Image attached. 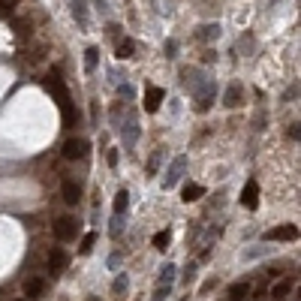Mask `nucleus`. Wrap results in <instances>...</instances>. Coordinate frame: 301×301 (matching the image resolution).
I'll return each mask as SVG.
<instances>
[{
	"instance_id": "nucleus-3",
	"label": "nucleus",
	"mask_w": 301,
	"mask_h": 301,
	"mask_svg": "<svg viewBox=\"0 0 301 301\" xmlns=\"http://www.w3.org/2000/svg\"><path fill=\"white\" fill-rule=\"evenodd\" d=\"M45 265H48V274H63L66 271V265H69V256H66V250L63 247H54L51 253H48V259H45Z\"/></svg>"
},
{
	"instance_id": "nucleus-18",
	"label": "nucleus",
	"mask_w": 301,
	"mask_h": 301,
	"mask_svg": "<svg viewBox=\"0 0 301 301\" xmlns=\"http://www.w3.org/2000/svg\"><path fill=\"white\" fill-rule=\"evenodd\" d=\"M133 54H136V42H133V39L118 42V57H121V60H130Z\"/></svg>"
},
{
	"instance_id": "nucleus-28",
	"label": "nucleus",
	"mask_w": 301,
	"mask_h": 301,
	"mask_svg": "<svg viewBox=\"0 0 301 301\" xmlns=\"http://www.w3.org/2000/svg\"><path fill=\"white\" fill-rule=\"evenodd\" d=\"M175 51H178V42H175V39H166V54L175 57Z\"/></svg>"
},
{
	"instance_id": "nucleus-9",
	"label": "nucleus",
	"mask_w": 301,
	"mask_h": 301,
	"mask_svg": "<svg viewBox=\"0 0 301 301\" xmlns=\"http://www.w3.org/2000/svg\"><path fill=\"white\" fill-rule=\"evenodd\" d=\"M60 193H63V202H66V205H79V202H82V187H79V181H72V178L63 181Z\"/></svg>"
},
{
	"instance_id": "nucleus-20",
	"label": "nucleus",
	"mask_w": 301,
	"mask_h": 301,
	"mask_svg": "<svg viewBox=\"0 0 301 301\" xmlns=\"http://www.w3.org/2000/svg\"><path fill=\"white\" fill-rule=\"evenodd\" d=\"M175 277H178V268H175L172 262H169V265H163V274H160V283H163V286H172V280H175Z\"/></svg>"
},
{
	"instance_id": "nucleus-33",
	"label": "nucleus",
	"mask_w": 301,
	"mask_h": 301,
	"mask_svg": "<svg viewBox=\"0 0 301 301\" xmlns=\"http://www.w3.org/2000/svg\"><path fill=\"white\" fill-rule=\"evenodd\" d=\"M289 139H295V142L301 139V130H298V124H292V127H289Z\"/></svg>"
},
{
	"instance_id": "nucleus-1",
	"label": "nucleus",
	"mask_w": 301,
	"mask_h": 301,
	"mask_svg": "<svg viewBox=\"0 0 301 301\" xmlns=\"http://www.w3.org/2000/svg\"><path fill=\"white\" fill-rule=\"evenodd\" d=\"M51 232L57 241H72L75 235H79V220L75 217H57L54 226H51Z\"/></svg>"
},
{
	"instance_id": "nucleus-31",
	"label": "nucleus",
	"mask_w": 301,
	"mask_h": 301,
	"mask_svg": "<svg viewBox=\"0 0 301 301\" xmlns=\"http://www.w3.org/2000/svg\"><path fill=\"white\" fill-rule=\"evenodd\" d=\"M118 94H121L124 100H133V88H130V85H121V91H118Z\"/></svg>"
},
{
	"instance_id": "nucleus-13",
	"label": "nucleus",
	"mask_w": 301,
	"mask_h": 301,
	"mask_svg": "<svg viewBox=\"0 0 301 301\" xmlns=\"http://www.w3.org/2000/svg\"><path fill=\"white\" fill-rule=\"evenodd\" d=\"M205 196V187L202 184H187L184 190H181V199L184 202H196V199H202Z\"/></svg>"
},
{
	"instance_id": "nucleus-37",
	"label": "nucleus",
	"mask_w": 301,
	"mask_h": 301,
	"mask_svg": "<svg viewBox=\"0 0 301 301\" xmlns=\"http://www.w3.org/2000/svg\"><path fill=\"white\" fill-rule=\"evenodd\" d=\"M91 301H100V298H91Z\"/></svg>"
},
{
	"instance_id": "nucleus-27",
	"label": "nucleus",
	"mask_w": 301,
	"mask_h": 301,
	"mask_svg": "<svg viewBox=\"0 0 301 301\" xmlns=\"http://www.w3.org/2000/svg\"><path fill=\"white\" fill-rule=\"evenodd\" d=\"M169 292H172V286H163V283H160V286H157V292H154V301H166V298H169Z\"/></svg>"
},
{
	"instance_id": "nucleus-11",
	"label": "nucleus",
	"mask_w": 301,
	"mask_h": 301,
	"mask_svg": "<svg viewBox=\"0 0 301 301\" xmlns=\"http://www.w3.org/2000/svg\"><path fill=\"white\" fill-rule=\"evenodd\" d=\"M24 295L27 298H42L45 295V280L42 277H27L24 280Z\"/></svg>"
},
{
	"instance_id": "nucleus-21",
	"label": "nucleus",
	"mask_w": 301,
	"mask_h": 301,
	"mask_svg": "<svg viewBox=\"0 0 301 301\" xmlns=\"http://www.w3.org/2000/svg\"><path fill=\"white\" fill-rule=\"evenodd\" d=\"M169 241H172V232H169V229H163V232H157V235H154V247H157V250H166V247H169Z\"/></svg>"
},
{
	"instance_id": "nucleus-8",
	"label": "nucleus",
	"mask_w": 301,
	"mask_h": 301,
	"mask_svg": "<svg viewBox=\"0 0 301 301\" xmlns=\"http://www.w3.org/2000/svg\"><path fill=\"white\" fill-rule=\"evenodd\" d=\"M241 205H244L247 211H256V205H259V184H256V181H247V184H244V190H241Z\"/></svg>"
},
{
	"instance_id": "nucleus-17",
	"label": "nucleus",
	"mask_w": 301,
	"mask_h": 301,
	"mask_svg": "<svg viewBox=\"0 0 301 301\" xmlns=\"http://www.w3.org/2000/svg\"><path fill=\"white\" fill-rule=\"evenodd\" d=\"M127 208H130V193H127V190H118V196H115V214L124 217Z\"/></svg>"
},
{
	"instance_id": "nucleus-36",
	"label": "nucleus",
	"mask_w": 301,
	"mask_h": 301,
	"mask_svg": "<svg viewBox=\"0 0 301 301\" xmlns=\"http://www.w3.org/2000/svg\"><path fill=\"white\" fill-rule=\"evenodd\" d=\"M181 301H190V298H181Z\"/></svg>"
},
{
	"instance_id": "nucleus-29",
	"label": "nucleus",
	"mask_w": 301,
	"mask_h": 301,
	"mask_svg": "<svg viewBox=\"0 0 301 301\" xmlns=\"http://www.w3.org/2000/svg\"><path fill=\"white\" fill-rule=\"evenodd\" d=\"M106 160H109V166H112V169L118 166V150H115V148H112V150H109V154H106Z\"/></svg>"
},
{
	"instance_id": "nucleus-6",
	"label": "nucleus",
	"mask_w": 301,
	"mask_h": 301,
	"mask_svg": "<svg viewBox=\"0 0 301 301\" xmlns=\"http://www.w3.org/2000/svg\"><path fill=\"white\" fill-rule=\"evenodd\" d=\"M163 88H157V85H150L148 91H145V112H150V115H154V112H160V103H163Z\"/></svg>"
},
{
	"instance_id": "nucleus-26",
	"label": "nucleus",
	"mask_w": 301,
	"mask_h": 301,
	"mask_svg": "<svg viewBox=\"0 0 301 301\" xmlns=\"http://www.w3.org/2000/svg\"><path fill=\"white\" fill-rule=\"evenodd\" d=\"M12 27H15V33H27V30H33V24H30V21H21V18H15Z\"/></svg>"
},
{
	"instance_id": "nucleus-38",
	"label": "nucleus",
	"mask_w": 301,
	"mask_h": 301,
	"mask_svg": "<svg viewBox=\"0 0 301 301\" xmlns=\"http://www.w3.org/2000/svg\"><path fill=\"white\" fill-rule=\"evenodd\" d=\"M15 301H24V298H15Z\"/></svg>"
},
{
	"instance_id": "nucleus-4",
	"label": "nucleus",
	"mask_w": 301,
	"mask_h": 301,
	"mask_svg": "<svg viewBox=\"0 0 301 301\" xmlns=\"http://www.w3.org/2000/svg\"><path fill=\"white\" fill-rule=\"evenodd\" d=\"M295 238H298V226L295 223H286V226H277V229L265 232V241H295Z\"/></svg>"
},
{
	"instance_id": "nucleus-25",
	"label": "nucleus",
	"mask_w": 301,
	"mask_h": 301,
	"mask_svg": "<svg viewBox=\"0 0 301 301\" xmlns=\"http://www.w3.org/2000/svg\"><path fill=\"white\" fill-rule=\"evenodd\" d=\"M94 241H97V232H88V235L82 238V247H79V250H82V253H91V247H94Z\"/></svg>"
},
{
	"instance_id": "nucleus-19",
	"label": "nucleus",
	"mask_w": 301,
	"mask_h": 301,
	"mask_svg": "<svg viewBox=\"0 0 301 301\" xmlns=\"http://www.w3.org/2000/svg\"><path fill=\"white\" fill-rule=\"evenodd\" d=\"M292 286H295V283H292V280H280V283H277V286H274V289H271V295H274V298H277V301H283V298H286V295H289V292H292Z\"/></svg>"
},
{
	"instance_id": "nucleus-5",
	"label": "nucleus",
	"mask_w": 301,
	"mask_h": 301,
	"mask_svg": "<svg viewBox=\"0 0 301 301\" xmlns=\"http://www.w3.org/2000/svg\"><path fill=\"white\" fill-rule=\"evenodd\" d=\"M214 100H217V88H214L211 82H205V88H202V94H196V112H199V115H205V112H211V106H214Z\"/></svg>"
},
{
	"instance_id": "nucleus-32",
	"label": "nucleus",
	"mask_w": 301,
	"mask_h": 301,
	"mask_svg": "<svg viewBox=\"0 0 301 301\" xmlns=\"http://www.w3.org/2000/svg\"><path fill=\"white\" fill-rule=\"evenodd\" d=\"M214 286H217V280H214V277H211V280H205V283H202V289H199V292H202V295H205V292H211V289H214Z\"/></svg>"
},
{
	"instance_id": "nucleus-23",
	"label": "nucleus",
	"mask_w": 301,
	"mask_h": 301,
	"mask_svg": "<svg viewBox=\"0 0 301 301\" xmlns=\"http://www.w3.org/2000/svg\"><path fill=\"white\" fill-rule=\"evenodd\" d=\"M127 286H130V280H127V274H121V277L112 283V292H115V295H121V292H127Z\"/></svg>"
},
{
	"instance_id": "nucleus-12",
	"label": "nucleus",
	"mask_w": 301,
	"mask_h": 301,
	"mask_svg": "<svg viewBox=\"0 0 301 301\" xmlns=\"http://www.w3.org/2000/svg\"><path fill=\"white\" fill-rule=\"evenodd\" d=\"M247 292H250V280H238V283H232V286H229V292H226V295H229L232 301H241Z\"/></svg>"
},
{
	"instance_id": "nucleus-22",
	"label": "nucleus",
	"mask_w": 301,
	"mask_h": 301,
	"mask_svg": "<svg viewBox=\"0 0 301 301\" xmlns=\"http://www.w3.org/2000/svg\"><path fill=\"white\" fill-rule=\"evenodd\" d=\"M220 36V27L217 24H208V27H202V33H199V39H205V42H211V39H217Z\"/></svg>"
},
{
	"instance_id": "nucleus-16",
	"label": "nucleus",
	"mask_w": 301,
	"mask_h": 301,
	"mask_svg": "<svg viewBox=\"0 0 301 301\" xmlns=\"http://www.w3.org/2000/svg\"><path fill=\"white\" fill-rule=\"evenodd\" d=\"M97 63H100V48H94V45H91V48L85 51V72H94V69H97Z\"/></svg>"
},
{
	"instance_id": "nucleus-24",
	"label": "nucleus",
	"mask_w": 301,
	"mask_h": 301,
	"mask_svg": "<svg viewBox=\"0 0 301 301\" xmlns=\"http://www.w3.org/2000/svg\"><path fill=\"white\" fill-rule=\"evenodd\" d=\"M160 160H163V154H160V150H154V157L148 160V175H154L160 169Z\"/></svg>"
},
{
	"instance_id": "nucleus-2",
	"label": "nucleus",
	"mask_w": 301,
	"mask_h": 301,
	"mask_svg": "<svg viewBox=\"0 0 301 301\" xmlns=\"http://www.w3.org/2000/svg\"><path fill=\"white\" fill-rule=\"evenodd\" d=\"M184 172H187V157L181 154V157H175V160H172V166H169V172H166V178H163V187H166V190H172V187L184 178Z\"/></svg>"
},
{
	"instance_id": "nucleus-35",
	"label": "nucleus",
	"mask_w": 301,
	"mask_h": 301,
	"mask_svg": "<svg viewBox=\"0 0 301 301\" xmlns=\"http://www.w3.org/2000/svg\"><path fill=\"white\" fill-rule=\"evenodd\" d=\"M94 3H97V6H100V9H103V6H106V0H94Z\"/></svg>"
},
{
	"instance_id": "nucleus-14",
	"label": "nucleus",
	"mask_w": 301,
	"mask_h": 301,
	"mask_svg": "<svg viewBox=\"0 0 301 301\" xmlns=\"http://www.w3.org/2000/svg\"><path fill=\"white\" fill-rule=\"evenodd\" d=\"M72 15H75V21H79L82 27H88V24H91L88 9H85V0H72Z\"/></svg>"
},
{
	"instance_id": "nucleus-10",
	"label": "nucleus",
	"mask_w": 301,
	"mask_h": 301,
	"mask_svg": "<svg viewBox=\"0 0 301 301\" xmlns=\"http://www.w3.org/2000/svg\"><path fill=\"white\" fill-rule=\"evenodd\" d=\"M241 97H244V88L238 82H232L229 88H226V94H223V106L226 109H238L241 106Z\"/></svg>"
},
{
	"instance_id": "nucleus-7",
	"label": "nucleus",
	"mask_w": 301,
	"mask_h": 301,
	"mask_svg": "<svg viewBox=\"0 0 301 301\" xmlns=\"http://www.w3.org/2000/svg\"><path fill=\"white\" fill-rule=\"evenodd\" d=\"M88 154V142L85 139H69L66 145H63V157L66 160H82Z\"/></svg>"
},
{
	"instance_id": "nucleus-34",
	"label": "nucleus",
	"mask_w": 301,
	"mask_h": 301,
	"mask_svg": "<svg viewBox=\"0 0 301 301\" xmlns=\"http://www.w3.org/2000/svg\"><path fill=\"white\" fill-rule=\"evenodd\" d=\"M109 265H112V268H118V265H121V253H115V256L109 259Z\"/></svg>"
},
{
	"instance_id": "nucleus-30",
	"label": "nucleus",
	"mask_w": 301,
	"mask_h": 301,
	"mask_svg": "<svg viewBox=\"0 0 301 301\" xmlns=\"http://www.w3.org/2000/svg\"><path fill=\"white\" fill-rule=\"evenodd\" d=\"M112 235H115V238L121 235V217H118V214H115V220H112Z\"/></svg>"
},
{
	"instance_id": "nucleus-15",
	"label": "nucleus",
	"mask_w": 301,
	"mask_h": 301,
	"mask_svg": "<svg viewBox=\"0 0 301 301\" xmlns=\"http://www.w3.org/2000/svg\"><path fill=\"white\" fill-rule=\"evenodd\" d=\"M45 54H48V45H45V42H39V45H33V48L27 51V60H30V63H42V60H45Z\"/></svg>"
}]
</instances>
